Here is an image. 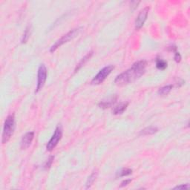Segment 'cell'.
Wrapping results in <instances>:
<instances>
[{
  "label": "cell",
  "mask_w": 190,
  "mask_h": 190,
  "mask_svg": "<svg viewBox=\"0 0 190 190\" xmlns=\"http://www.w3.org/2000/svg\"><path fill=\"white\" fill-rule=\"evenodd\" d=\"M146 62L145 60L137 61L126 71L117 76L115 79V83L118 86H125L135 82L140 78L146 71Z\"/></svg>",
  "instance_id": "obj_1"
},
{
  "label": "cell",
  "mask_w": 190,
  "mask_h": 190,
  "mask_svg": "<svg viewBox=\"0 0 190 190\" xmlns=\"http://www.w3.org/2000/svg\"><path fill=\"white\" fill-rule=\"evenodd\" d=\"M15 116L13 114V115L8 116V117L5 121L4 127H3L2 139V144H6L10 140L13 134H14V130H15Z\"/></svg>",
  "instance_id": "obj_2"
},
{
  "label": "cell",
  "mask_w": 190,
  "mask_h": 190,
  "mask_svg": "<svg viewBox=\"0 0 190 190\" xmlns=\"http://www.w3.org/2000/svg\"><path fill=\"white\" fill-rule=\"evenodd\" d=\"M81 30H82V28H75V29H73V30H71V31L68 32V33H67L66 34H65V35H63L60 39H58V40L54 43L53 46L51 47L50 51L51 52V53L52 52H54L57 49V48H59V47L62 46L63 45L65 44V43L68 42L71 40L72 39H74V38L76 37L77 35H78L79 32L81 31Z\"/></svg>",
  "instance_id": "obj_3"
},
{
  "label": "cell",
  "mask_w": 190,
  "mask_h": 190,
  "mask_svg": "<svg viewBox=\"0 0 190 190\" xmlns=\"http://www.w3.org/2000/svg\"><path fill=\"white\" fill-rule=\"evenodd\" d=\"M114 67L111 65L104 67L103 69H101L99 71V73L94 77L91 80V84L93 85H99L104 82V80L108 77V75L111 73V71L114 69Z\"/></svg>",
  "instance_id": "obj_4"
},
{
  "label": "cell",
  "mask_w": 190,
  "mask_h": 190,
  "mask_svg": "<svg viewBox=\"0 0 190 190\" xmlns=\"http://www.w3.org/2000/svg\"><path fill=\"white\" fill-rule=\"evenodd\" d=\"M47 76H48V71H47V68L44 64H42L39 66L38 69V75H37V89L36 92H39L44 86L45 83L47 79Z\"/></svg>",
  "instance_id": "obj_5"
},
{
  "label": "cell",
  "mask_w": 190,
  "mask_h": 190,
  "mask_svg": "<svg viewBox=\"0 0 190 190\" xmlns=\"http://www.w3.org/2000/svg\"><path fill=\"white\" fill-rule=\"evenodd\" d=\"M62 135V128H61L60 126H57V128L55 129V131H54L53 136H52L51 138L50 139V140L48 141V144H47L46 149L49 152L52 151V150L57 146V145L58 144V143L59 142V140H61Z\"/></svg>",
  "instance_id": "obj_6"
},
{
  "label": "cell",
  "mask_w": 190,
  "mask_h": 190,
  "mask_svg": "<svg viewBox=\"0 0 190 190\" xmlns=\"http://www.w3.org/2000/svg\"><path fill=\"white\" fill-rule=\"evenodd\" d=\"M149 7H146L143 9L140 12V14L137 16L136 20H135V28L137 30H139L144 26L145 22H146V19H147L148 14H149Z\"/></svg>",
  "instance_id": "obj_7"
},
{
  "label": "cell",
  "mask_w": 190,
  "mask_h": 190,
  "mask_svg": "<svg viewBox=\"0 0 190 190\" xmlns=\"http://www.w3.org/2000/svg\"><path fill=\"white\" fill-rule=\"evenodd\" d=\"M34 133L32 131L28 132L25 134V135H23L22 138L21 140L20 143V146L22 149H26L30 146V145L31 144L32 141L34 140Z\"/></svg>",
  "instance_id": "obj_8"
},
{
  "label": "cell",
  "mask_w": 190,
  "mask_h": 190,
  "mask_svg": "<svg viewBox=\"0 0 190 190\" xmlns=\"http://www.w3.org/2000/svg\"><path fill=\"white\" fill-rule=\"evenodd\" d=\"M117 95L111 96V97H108L107 99L101 101V102L99 103V107L101 108H103V109L110 108L112 105L115 103L116 101H117Z\"/></svg>",
  "instance_id": "obj_9"
},
{
  "label": "cell",
  "mask_w": 190,
  "mask_h": 190,
  "mask_svg": "<svg viewBox=\"0 0 190 190\" xmlns=\"http://www.w3.org/2000/svg\"><path fill=\"white\" fill-rule=\"evenodd\" d=\"M128 103H122L119 104L118 106H117L114 108L113 113L115 115H121L126 111V109L128 107Z\"/></svg>",
  "instance_id": "obj_10"
},
{
  "label": "cell",
  "mask_w": 190,
  "mask_h": 190,
  "mask_svg": "<svg viewBox=\"0 0 190 190\" xmlns=\"http://www.w3.org/2000/svg\"><path fill=\"white\" fill-rule=\"evenodd\" d=\"M157 128L155 126H149V127L145 128L140 132V135H151L156 133L157 131Z\"/></svg>",
  "instance_id": "obj_11"
},
{
  "label": "cell",
  "mask_w": 190,
  "mask_h": 190,
  "mask_svg": "<svg viewBox=\"0 0 190 190\" xmlns=\"http://www.w3.org/2000/svg\"><path fill=\"white\" fill-rule=\"evenodd\" d=\"M132 173V170L131 169H128V168H123V169H120V171L117 172V175H116V176L117 177V178H121V177H125V176H127V175H131V174Z\"/></svg>",
  "instance_id": "obj_12"
},
{
  "label": "cell",
  "mask_w": 190,
  "mask_h": 190,
  "mask_svg": "<svg viewBox=\"0 0 190 190\" xmlns=\"http://www.w3.org/2000/svg\"><path fill=\"white\" fill-rule=\"evenodd\" d=\"M156 67L159 70H165L167 68V63L165 60L160 58H157L156 59Z\"/></svg>",
  "instance_id": "obj_13"
},
{
  "label": "cell",
  "mask_w": 190,
  "mask_h": 190,
  "mask_svg": "<svg viewBox=\"0 0 190 190\" xmlns=\"http://www.w3.org/2000/svg\"><path fill=\"white\" fill-rule=\"evenodd\" d=\"M173 86L172 85H168V86H165L162 88H160L158 90V94L160 95H167L170 91L172 89Z\"/></svg>",
  "instance_id": "obj_14"
},
{
  "label": "cell",
  "mask_w": 190,
  "mask_h": 190,
  "mask_svg": "<svg viewBox=\"0 0 190 190\" xmlns=\"http://www.w3.org/2000/svg\"><path fill=\"white\" fill-rule=\"evenodd\" d=\"M91 56H92V52H90V53H88L86 56H85V57L83 58V59H81L80 62H79V64L77 65V68H75V72H77V71H78L79 68H81V67H82L83 66H84L85 63H86L87 61H88V59H89L90 58H91Z\"/></svg>",
  "instance_id": "obj_15"
},
{
  "label": "cell",
  "mask_w": 190,
  "mask_h": 190,
  "mask_svg": "<svg viewBox=\"0 0 190 190\" xmlns=\"http://www.w3.org/2000/svg\"><path fill=\"white\" fill-rule=\"evenodd\" d=\"M97 173L96 172H94L92 173L89 177H88V180H87V182H86V186L87 189H88V188H89V187H91L92 184H93V183L95 182V180H96V178H97Z\"/></svg>",
  "instance_id": "obj_16"
},
{
  "label": "cell",
  "mask_w": 190,
  "mask_h": 190,
  "mask_svg": "<svg viewBox=\"0 0 190 190\" xmlns=\"http://www.w3.org/2000/svg\"><path fill=\"white\" fill-rule=\"evenodd\" d=\"M30 29L29 27H28L26 29H25L24 34H23L22 38V43H25L28 40L29 37H30Z\"/></svg>",
  "instance_id": "obj_17"
},
{
  "label": "cell",
  "mask_w": 190,
  "mask_h": 190,
  "mask_svg": "<svg viewBox=\"0 0 190 190\" xmlns=\"http://www.w3.org/2000/svg\"><path fill=\"white\" fill-rule=\"evenodd\" d=\"M54 156H50L49 158H48V161L46 162V164H45V169H49L50 166H51L52 163H53V160H54Z\"/></svg>",
  "instance_id": "obj_18"
},
{
  "label": "cell",
  "mask_w": 190,
  "mask_h": 190,
  "mask_svg": "<svg viewBox=\"0 0 190 190\" xmlns=\"http://www.w3.org/2000/svg\"><path fill=\"white\" fill-rule=\"evenodd\" d=\"M189 185L188 184H182V185L175 186L174 189H189Z\"/></svg>",
  "instance_id": "obj_19"
},
{
  "label": "cell",
  "mask_w": 190,
  "mask_h": 190,
  "mask_svg": "<svg viewBox=\"0 0 190 190\" xmlns=\"http://www.w3.org/2000/svg\"><path fill=\"white\" fill-rule=\"evenodd\" d=\"M174 59H175V60L176 61L177 63H179L180 61V59H181V56H180V53L177 51H175V57H174Z\"/></svg>",
  "instance_id": "obj_20"
},
{
  "label": "cell",
  "mask_w": 190,
  "mask_h": 190,
  "mask_svg": "<svg viewBox=\"0 0 190 190\" xmlns=\"http://www.w3.org/2000/svg\"><path fill=\"white\" fill-rule=\"evenodd\" d=\"M131 181V179H127V180H125L123 181L122 183H121L120 184V187H123V186H127L128 184H129V183Z\"/></svg>",
  "instance_id": "obj_21"
}]
</instances>
